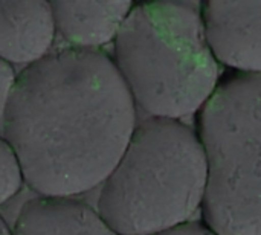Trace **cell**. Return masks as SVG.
<instances>
[{"mask_svg":"<svg viewBox=\"0 0 261 235\" xmlns=\"http://www.w3.org/2000/svg\"><path fill=\"white\" fill-rule=\"evenodd\" d=\"M196 115L208 168L203 223L219 235H261V73L220 80Z\"/></svg>","mask_w":261,"mask_h":235,"instance_id":"4","label":"cell"},{"mask_svg":"<svg viewBox=\"0 0 261 235\" xmlns=\"http://www.w3.org/2000/svg\"><path fill=\"white\" fill-rule=\"evenodd\" d=\"M113 61L150 118L196 115L220 81L193 0H136L113 40Z\"/></svg>","mask_w":261,"mask_h":235,"instance_id":"2","label":"cell"},{"mask_svg":"<svg viewBox=\"0 0 261 235\" xmlns=\"http://www.w3.org/2000/svg\"><path fill=\"white\" fill-rule=\"evenodd\" d=\"M12 235H119L96 213L76 199L40 197L24 203Z\"/></svg>","mask_w":261,"mask_h":235,"instance_id":"8","label":"cell"},{"mask_svg":"<svg viewBox=\"0 0 261 235\" xmlns=\"http://www.w3.org/2000/svg\"><path fill=\"white\" fill-rule=\"evenodd\" d=\"M0 235H12V229L6 223V220L0 216Z\"/></svg>","mask_w":261,"mask_h":235,"instance_id":"12","label":"cell"},{"mask_svg":"<svg viewBox=\"0 0 261 235\" xmlns=\"http://www.w3.org/2000/svg\"><path fill=\"white\" fill-rule=\"evenodd\" d=\"M17 75L18 73H15L14 66L0 58V128H3L6 110L17 81Z\"/></svg>","mask_w":261,"mask_h":235,"instance_id":"10","label":"cell"},{"mask_svg":"<svg viewBox=\"0 0 261 235\" xmlns=\"http://www.w3.org/2000/svg\"><path fill=\"white\" fill-rule=\"evenodd\" d=\"M57 32L80 49H98L115 40L136 0H47Z\"/></svg>","mask_w":261,"mask_h":235,"instance_id":"7","label":"cell"},{"mask_svg":"<svg viewBox=\"0 0 261 235\" xmlns=\"http://www.w3.org/2000/svg\"><path fill=\"white\" fill-rule=\"evenodd\" d=\"M136 125V102L113 58L69 47L17 75L2 130L37 196L75 199L101 187Z\"/></svg>","mask_w":261,"mask_h":235,"instance_id":"1","label":"cell"},{"mask_svg":"<svg viewBox=\"0 0 261 235\" xmlns=\"http://www.w3.org/2000/svg\"><path fill=\"white\" fill-rule=\"evenodd\" d=\"M156 235H219L216 234L213 229H210L205 223H200V222H190V223H185V225H180L177 228H173V229H168L165 232H161V234Z\"/></svg>","mask_w":261,"mask_h":235,"instance_id":"11","label":"cell"},{"mask_svg":"<svg viewBox=\"0 0 261 235\" xmlns=\"http://www.w3.org/2000/svg\"><path fill=\"white\" fill-rule=\"evenodd\" d=\"M208 182L196 130L177 119L138 122L101 184L96 213L119 235H156L193 222Z\"/></svg>","mask_w":261,"mask_h":235,"instance_id":"3","label":"cell"},{"mask_svg":"<svg viewBox=\"0 0 261 235\" xmlns=\"http://www.w3.org/2000/svg\"><path fill=\"white\" fill-rule=\"evenodd\" d=\"M200 17L219 64L261 73V0H202Z\"/></svg>","mask_w":261,"mask_h":235,"instance_id":"5","label":"cell"},{"mask_svg":"<svg viewBox=\"0 0 261 235\" xmlns=\"http://www.w3.org/2000/svg\"><path fill=\"white\" fill-rule=\"evenodd\" d=\"M23 185L24 176L20 159L6 138L0 135V206L14 199Z\"/></svg>","mask_w":261,"mask_h":235,"instance_id":"9","label":"cell"},{"mask_svg":"<svg viewBox=\"0 0 261 235\" xmlns=\"http://www.w3.org/2000/svg\"><path fill=\"white\" fill-rule=\"evenodd\" d=\"M57 35L47 0H0V58L29 66L47 54Z\"/></svg>","mask_w":261,"mask_h":235,"instance_id":"6","label":"cell"}]
</instances>
